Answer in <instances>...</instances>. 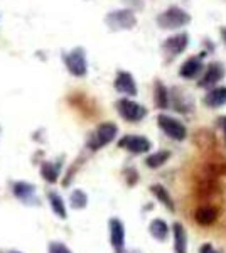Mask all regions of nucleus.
Listing matches in <instances>:
<instances>
[{
    "instance_id": "2eb2a0df",
    "label": "nucleus",
    "mask_w": 226,
    "mask_h": 253,
    "mask_svg": "<svg viewBox=\"0 0 226 253\" xmlns=\"http://www.w3.org/2000/svg\"><path fill=\"white\" fill-rule=\"evenodd\" d=\"M204 105L209 108H221L226 105V88L225 86H215L209 89L204 96Z\"/></svg>"
},
{
    "instance_id": "ddd939ff",
    "label": "nucleus",
    "mask_w": 226,
    "mask_h": 253,
    "mask_svg": "<svg viewBox=\"0 0 226 253\" xmlns=\"http://www.w3.org/2000/svg\"><path fill=\"white\" fill-rule=\"evenodd\" d=\"M12 193H14L15 198L20 199L22 203H26V205L36 203V186L34 184H29V182H24V181L14 182Z\"/></svg>"
},
{
    "instance_id": "a211bd4d",
    "label": "nucleus",
    "mask_w": 226,
    "mask_h": 253,
    "mask_svg": "<svg viewBox=\"0 0 226 253\" xmlns=\"http://www.w3.org/2000/svg\"><path fill=\"white\" fill-rule=\"evenodd\" d=\"M150 193L155 196V198L159 199V203H162L164 206L167 208L169 211H172L174 213L176 211V206H174V201H172V198H171V194H169V191L166 189L164 186H160V184H154V186H150Z\"/></svg>"
},
{
    "instance_id": "7ed1b4c3",
    "label": "nucleus",
    "mask_w": 226,
    "mask_h": 253,
    "mask_svg": "<svg viewBox=\"0 0 226 253\" xmlns=\"http://www.w3.org/2000/svg\"><path fill=\"white\" fill-rule=\"evenodd\" d=\"M105 24L112 31H129L137 26V17L132 9H120L110 12L105 17Z\"/></svg>"
},
{
    "instance_id": "39448f33",
    "label": "nucleus",
    "mask_w": 226,
    "mask_h": 253,
    "mask_svg": "<svg viewBox=\"0 0 226 253\" xmlns=\"http://www.w3.org/2000/svg\"><path fill=\"white\" fill-rule=\"evenodd\" d=\"M157 124L160 126V130H162L164 133H166L167 137L172 138V140H184V138L187 137V128L186 125L182 124L181 120L174 117H169V115H159L157 117Z\"/></svg>"
},
{
    "instance_id": "4468645a",
    "label": "nucleus",
    "mask_w": 226,
    "mask_h": 253,
    "mask_svg": "<svg viewBox=\"0 0 226 253\" xmlns=\"http://www.w3.org/2000/svg\"><path fill=\"white\" fill-rule=\"evenodd\" d=\"M218 213H220L218 208L211 205H204V206H199L198 210L194 211V219L201 226H209V224H213L216 221Z\"/></svg>"
},
{
    "instance_id": "4be33fe9",
    "label": "nucleus",
    "mask_w": 226,
    "mask_h": 253,
    "mask_svg": "<svg viewBox=\"0 0 226 253\" xmlns=\"http://www.w3.org/2000/svg\"><path fill=\"white\" fill-rule=\"evenodd\" d=\"M59 167L61 164H52V162H43V166H41V174H43V177L46 179L47 182H51V184H54L57 182V177H59Z\"/></svg>"
},
{
    "instance_id": "dca6fc26",
    "label": "nucleus",
    "mask_w": 226,
    "mask_h": 253,
    "mask_svg": "<svg viewBox=\"0 0 226 253\" xmlns=\"http://www.w3.org/2000/svg\"><path fill=\"white\" fill-rule=\"evenodd\" d=\"M172 233H174V252L176 253H187V233L186 228L179 221L172 224Z\"/></svg>"
},
{
    "instance_id": "5701e85b",
    "label": "nucleus",
    "mask_w": 226,
    "mask_h": 253,
    "mask_svg": "<svg viewBox=\"0 0 226 253\" xmlns=\"http://www.w3.org/2000/svg\"><path fill=\"white\" fill-rule=\"evenodd\" d=\"M69 206L73 210H85L88 206V196H86L85 191L81 189H75L69 196Z\"/></svg>"
},
{
    "instance_id": "c85d7f7f",
    "label": "nucleus",
    "mask_w": 226,
    "mask_h": 253,
    "mask_svg": "<svg viewBox=\"0 0 226 253\" xmlns=\"http://www.w3.org/2000/svg\"><path fill=\"white\" fill-rule=\"evenodd\" d=\"M10 253H20V252H10Z\"/></svg>"
},
{
    "instance_id": "0eeeda50",
    "label": "nucleus",
    "mask_w": 226,
    "mask_h": 253,
    "mask_svg": "<svg viewBox=\"0 0 226 253\" xmlns=\"http://www.w3.org/2000/svg\"><path fill=\"white\" fill-rule=\"evenodd\" d=\"M187 44H189V36L186 32H179V34L172 36V38H167L164 41L162 51L167 59H174V58H178L181 52L186 51Z\"/></svg>"
},
{
    "instance_id": "cd10ccee",
    "label": "nucleus",
    "mask_w": 226,
    "mask_h": 253,
    "mask_svg": "<svg viewBox=\"0 0 226 253\" xmlns=\"http://www.w3.org/2000/svg\"><path fill=\"white\" fill-rule=\"evenodd\" d=\"M221 38H223L225 44H226V27H223V29H221Z\"/></svg>"
},
{
    "instance_id": "6e6552de",
    "label": "nucleus",
    "mask_w": 226,
    "mask_h": 253,
    "mask_svg": "<svg viewBox=\"0 0 226 253\" xmlns=\"http://www.w3.org/2000/svg\"><path fill=\"white\" fill-rule=\"evenodd\" d=\"M118 147L132 154H145L152 149V144L149 138L143 135H125L118 140Z\"/></svg>"
},
{
    "instance_id": "a878e982",
    "label": "nucleus",
    "mask_w": 226,
    "mask_h": 253,
    "mask_svg": "<svg viewBox=\"0 0 226 253\" xmlns=\"http://www.w3.org/2000/svg\"><path fill=\"white\" fill-rule=\"evenodd\" d=\"M125 3L132 5L134 9H143V0H125Z\"/></svg>"
},
{
    "instance_id": "9b49d317",
    "label": "nucleus",
    "mask_w": 226,
    "mask_h": 253,
    "mask_svg": "<svg viewBox=\"0 0 226 253\" xmlns=\"http://www.w3.org/2000/svg\"><path fill=\"white\" fill-rule=\"evenodd\" d=\"M115 89L122 95L135 96L137 95V84H135L134 76L127 71H118L117 78H115Z\"/></svg>"
},
{
    "instance_id": "9d476101",
    "label": "nucleus",
    "mask_w": 226,
    "mask_h": 253,
    "mask_svg": "<svg viewBox=\"0 0 226 253\" xmlns=\"http://www.w3.org/2000/svg\"><path fill=\"white\" fill-rule=\"evenodd\" d=\"M225 66L218 61H213V63L208 64V69L204 73V76L199 81V86L201 88H215L225 76Z\"/></svg>"
},
{
    "instance_id": "20e7f679",
    "label": "nucleus",
    "mask_w": 226,
    "mask_h": 253,
    "mask_svg": "<svg viewBox=\"0 0 226 253\" xmlns=\"http://www.w3.org/2000/svg\"><path fill=\"white\" fill-rule=\"evenodd\" d=\"M117 112L123 120L130 122V124H137L147 117V108L129 98H122L117 101Z\"/></svg>"
},
{
    "instance_id": "bb28decb",
    "label": "nucleus",
    "mask_w": 226,
    "mask_h": 253,
    "mask_svg": "<svg viewBox=\"0 0 226 253\" xmlns=\"http://www.w3.org/2000/svg\"><path fill=\"white\" fill-rule=\"evenodd\" d=\"M218 125H220L221 128L225 130V133H226V117H221V118H218Z\"/></svg>"
},
{
    "instance_id": "1a4fd4ad",
    "label": "nucleus",
    "mask_w": 226,
    "mask_h": 253,
    "mask_svg": "<svg viewBox=\"0 0 226 253\" xmlns=\"http://www.w3.org/2000/svg\"><path fill=\"white\" fill-rule=\"evenodd\" d=\"M110 228V243L115 253H125V224L118 218H112L108 221Z\"/></svg>"
},
{
    "instance_id": "393cba45",
    "label": "nucleus",
    "mask_w": 226,
    "mask_h": 253,
    "mask_svg": "<svg viewBox=\"0 0 226 253\" xmlns=\"http://www.w3.org/2000/svg\"><path fill=\"white\" fill-rule=\"evenodd\" d=\"M199 253H218V252L211 243H204L203 247L199 248Z\"/></svg>"
},
{
    "instance_id": "b1692460",
    "label": "nucleus",
    "mask_w": 226,
    "mask_h": 253,
    "mask_svg": "<svg viewBox=\"0 0 226 253\" xmlns=\"http://www.w3.org/2000/svg\"><path fill=\"white\" fill-rule=\"evenodd\" d=\"M47 253H73L64 243L61 242H51L47 247Z\"/></svg>"
},
{
    "instance_id": "f8f14e48",
    "label": "nucleus",
    "mask_w": 226,
    "mask_h": 253,
    "mask_svg": "<svg viewBox=\"0 0 226 253\" xmlns=\"http://www.w3.org/2000/svg\"><path fill=\"white\" fill-rule=\"evenodd\" d=\"M203 58H204V52H201L199 56H192V58H189L186 63L181 66L179 76H182V78H186V80H194L204 68L203 66Z\"/></svg>"
},
{
    "instance_id": "f03ea898",
    "label": "nucleus",
    "mask_w": 226,
    "mask_h": 253,
    "mask_svg": "<svg viewBox=\"0 0 226 253\" xmlns=\"http://www.w3.org/2000/svg\"><path fill=\"white\" fill-rule=\"evenodd\" d=\"M117 133H118V126L115 125L113 122H105V124L98 125L96 130H94L88 138V149H91V150L103 149L105 145L113 142Z\"/></svg>"
},
{
    "instance_id": "423d86ee",
    "label": "nucleus",
    "mask_w": 226,
    "mask_h": 253,
    "mask_svg": "<svg viewBox=\"0 0 226 253\" xmlns=\"http://www.w3.org/2000/svg\"><path fill=\"white\" fill-rule=\"evenodd\" d=\"M64 64H66L68 71L76 78H81L88 73V63H86V54L81 47H75L64 54Z\"/></svg>"
},
{
    "instance_id": "412c9836",
    "label": "nucleus",
    "mask_w": 226,
    "mask_h": 253,
    "mask_svg": "<svg viewBox=\"0 0 226 253\" xmlns=\"http://www.w3.org/2000/svg\"><path fill=\"white\" fill-rule=\"evenodd\" d=\"M154 95H155V105H157L160 110L169 107V91H167V88L164 86L160 81H155Z\"/></svg>"
},
{
    "instance_id": "f3484780",
    "label": "nucleus",
    "mask_w": 226,
    "mask_h": 253,
    "mask_svg": "<svg viewBox=\"0 0 226 253\" xmlns=\"http://www.w3.org/2000/svg\"><path fill=\"white\" fill-rule=\"evenodd\" d=\"M149 233L154 240H157V242H166L167 236L171 233V228L169 224H167L164 219H152L150 224H149Z\"/></svg>"
},
{
    "instance_id": "6ab92c4d",
    "label": "nucleus",
    "mask_w": 226,
    "mask_h": 253,
    "mask_svg": "<svg viewBox=\"0 0 226 253\" xmlns=\"http://www.w3.org/2000/svg\"><path fill=\"white\" fill-rule=\"evenodd\" d=\"M47 199H49V205H51L52 213H54L59 219H66L68 213H66V205H64L63 198H61L57 193H49Z\"/></svg>"
},
{
    "instance_id": "aec40b11",
    "label": "nucleus",
    "mask_w": 226,
    "mask_h": 253,
    "mask_svg": "<svg viewBox=\"0 0 226 253\" xmlns=\"http://www.w3.org/2000/svg\"><path fill=\"white\" fill-rule=\"evenodd\" d=\"M169 157H171L169 150H157V152L150 154V156L145 159V164L147 167H150V169H157V167L166 164V162L169 161Z\"/></svg>"
},
{
    "instance_id": "f257e3e1",
    "label": "nucleus",
    "mask_w": 226,
    "mask_h": 253,
    "mask_svg": "<svg viewBox=\"0 0 226 253\" xmlns=\"http://www.w3.org/2000/svg\"><path fill=\"white\" fill-rule=\"evenodd\" d=\"M191 22V15L181 7H169L157 17V26L160 29L174 31L179 27H184Z\"/></svg>"
}]
</instances>
